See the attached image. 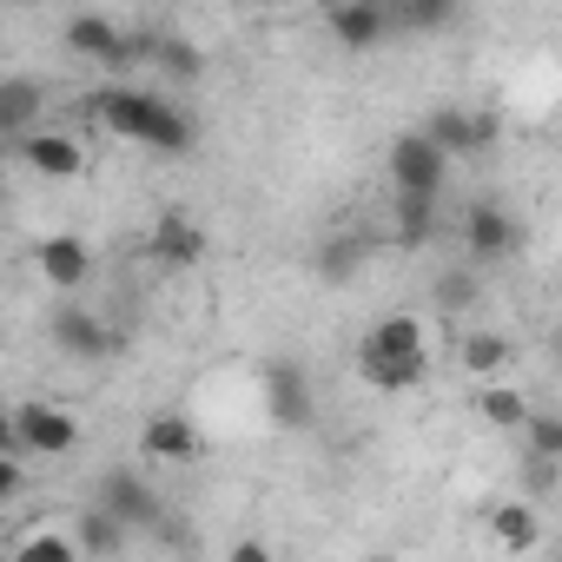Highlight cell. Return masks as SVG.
Here are the masks:
<instances>
[{"mask_svg": "<svg viewBox=\"0 0 562 562\" xmlns=\"http://www.w3.org/2000/svg\"><path fill=\"white\" fill-rule=\"evenodd\" d=\"M0 437H8V457H21V450L67 457V450L80 443V417H74V411H60V404H21Z\"/></svg>", "mask_w": 562, "mask_h": 562, "instance_id": "obj_2", "label": "cell"}, {"mask_svg": "<svg viewBox=\"0 0 562 562\" xmlns=\"http://www.w3.org/2000/svg\"><path fill=\"white\" fill-rule=\"evenodd\" d=\"M113 522H126V529H153L166 509H159V496H153V483L139 476V470H106L100 476V496H93Z\"/></svg>", "mask_w": 562, "mask_h": 562, "instance_id": "obj_8", "label": "cell"}, {"mask_svg": "<svg viewBox=\"0 0 562 562\" xmlns=\"http://www.w3.org/2000/svg\"><path fill=\"white\" fill-rule=\"evenodd\" d=\"M417 133H424L443 159H470V153L496 146L503 120H496V113H470V106H430V120H424Z\"/></svg>", "mask_w": 562, "mask_h": 562, "instance_id": "obj_3", "label": "cell"}, {"mask_svg": "<svg viewBox=\"0 0 562 562\" xmlns=\"http://www.w3.org/2000/svg\"><path fill=\"white\" fill-rule=\"evenodd\" d=\"M522 437H529V457H549V463H562V411H536Z\"/></svg>", "mask_w": 562, "mask_h": 562, "instance_id": "obj_28", "label": "cell"}, {"mask_svg": "<svg viewBox=\"0 0 562 562\" xmlns=\"http://www.w3.org/2000/svg\"><path fill=\"white\" fill-rule=\"evenodd\" d=\"M424 371H430V358H411V364H358V378L371 384V391H417L424 384Z\"/></svg>", "mask_w": 562, "mask_h": 562, "instance_id": "obj_25", "label": "cell"}, {"mask_svg": "<svg viewBox=\"0 0 562 562\" xmlns=\"http://www.w3.org/2000/svg\"><path fill=\"white\" fill-rule=\"evenodd\" d=\"M522 476H529V490H536V496H549V490L562 483V463H549V457H529V450H522Z\"/></svg>", "mask_w": 562, "mask_h": 562, "instance_id": "obj_29", "label": "cell"}, {"mask_svg": "<svg viewBox=\"0 0 562 562\" xmlns=\"http://www.w3.org/2000/svg\"><path fill=\"white\" fill-rule=\"evenodd\" d=\"M443 179H450V159H443L424 133H397V139H391V186H397V192L437 199Z\"/></svg>", "mask_w": 562, "mask_h": 562, "instance_id": "obj_4", "label": "cell"}, {"mask_svg": "<svg viewBox=\"0 0 562 562\" xmlns=\"http://www.w3.org/2000/svg\"><path fill=\"white\" fill-rule=\"evenodd\" d=\"M41 106H47V87H41V80H27V74H8V80H0V133H8L14 146L34 133Z\"/></svg>", "mask_w": 562, "mask_h": 562, "instance_id": "obj_16", "label": "cell"}, {"mask_svg": "<svg viewBox=\"0 0 562 562\" xmlns=\"http://www.w3.org/2000/svg\"><path fill=\"white\" fill-rule=\"evenodd\" d=\"M476 417H483V424H496V430H529V417H536V411H529V397H522V391H509V384H483V391H476Z\"/></svg>", "mask_w": 562, "mask_h": 562, "instance_id": "obj_17", "label": "cell"}, {"mask_svg": "<svg viewBox=\"0 0 562 562\" xmlns=\"http://www.w3.org/2000/svg\"><path fill=\"white\" fill-rule=\"evenodd\" d=\"M14 153H21V159H27V172H41V179H74V172H87V153H80V139H74V133H54V126L27 133Z\"/></svg>", "mask_w": 562, "mask_h": 562, "instance_id": "obj_13", "label": "cell"}, {"mask_svg": "<svg viewBox=\"0 0 562 562\" xmlns=\"http://www.w3.org/2000/svg\"><path fill=\"white\" fill-rule=\"evenodd\" d=\"M47 338H54V351H67V358H106V351H113L106 318L87 312V305H60V312L47 318Z\"/></svg>", "mask_w": 562, "mask_h": 562, "instance_id": "obj_12", "label": "cell"}, {"mask_svg": "<svg viewBox=\"0 0 562 562\" xmlns=\"http://www.w3.org/2000/svg\"><path fill=\"white\" fill-rule=\"evenodd\" d=\"M27 476H21V457H8V463H0V496H14Z\"/></svg>", "mask_w": 562, "mask_h": 562, "instance_id": "obj_31", "label": "cell"}, {"mask_svg": "<svg viewBox=\"0 0 562 562\" xmlns=\"http://www.w3.org/2000/svg\"><path fill=\"white\" fill-rule=\"evenodd\" d=\"M139 54H146V60H159L172 80H199V74H205L199 47H192V41H179V34H146V41H139Z\"/></svg>", "mask_w": 562, "mask_h": 562, "instance_id": "obj_18", "label": "cell"}, {"mask_svg": "<svg viewBox=\"0 0 562 562\" xmlns=\"http://www.w3.org/2000/svg\"><path fill=\"white\" fill-rule=\"evenodd\" d=\"M391 21L411 27V34H437V27L457 21V8H450V0H404V8H391Z\"/></svg>", "mask_w": 562, "mask_h": 562, "instance_id": "obj_26", "label": "cell"}, {"mask_svg": "<svg viewBox=\"0 0 562 562\" xmlns=\"http://www.w3.org/2000/svg\"><path fill=\"white\" fill-rule=\"evenodd\" d=\"M80 106H87V120H93V126H106V133L133 139V146H153L159 159H179V153H192V139H199V126H192L172 100L139 93V87H93Z\"/></svg>", "mask_w": 562, "mask_h": 562, "instance_id": "obj_1", "label": "cell"}, {"mask_svg": "<svg viewBox=\"0 0 562 562\" xmlns=\"http://www.w3.org/2000/svg\"><path fill=\"white\" fill-rule=\"evenodd\" d=\"M146 251H153V265H166V271H192V265L205 258V232L192 225V212L166 205L159 225H153V238H146Z\"/></svg>", "mask_w": 562, "mask_h": 562, "instance_id": "obj_11", "label": "cell"}, {"mask_svg": "<svg viewBox=\"0 0 562 562\" xmlns=\"http://www.w3.org/2000/svg\"><path fill=\"white\" fill-rule=\"evenodd\" d=\"M463 245H470V265H496V258L516 251V218L496 199H476L463 212Z\"/></svg>", "mask_w": 562, "mask_h": 562, "instance_id": "obj_10", "label": "cell"}, {"mask_svg": "<svg viewBox=\"0 0 562 562\" xmlns=\"http://www.w3.org/2000/svg\"><path fill=\"white\" fill-rule=\"evenodd\" d=\"M490 529H496V542H503L509 555H529V549H536V536H542V522H536V509H529V503H503V509L490 516Z\"/></svg>", "mask_w": 562, "mask_h": 562, "instance_id": "obj_19", "label": "cell"}, {"mask_svg": "<svg viewBox=\"0 0 562 562\" xmlns=\"http://www.w3.org/2000/svg\"><path fill=\"white\" fill-rule=\"evenodd\" d=\"M476 299H483V285H476V265H463V271H443V278H437V312L463 318V312H476Z\"/></svg>", "mask_w": 562, "mask_h": 562, "instance_id": "obj_22", "label": "cell"}, {"mask_svg": "<svg viewBox=\"0 0 562 562\" xmlns=\"http://www.w3.org/2000/svg\"><path fill=\"white\" fill-rule=\"evenodd\" d=\"M312 411H318L312 378H305L292 358H271V364H265V417H271L278 430H305Z\"/></svg>", "mask_w": 562, "mask_h": 562, "instance_id": "obj_5", "label": "cell"}, {"mask_svg": "<svg viewBox=\"0 0 562 562\" xmlns=\"http://www.w3.org/2000/svg\"><path fill=\"white\" fill-rule=\"evenodd\" d=\"M232 562H271V549L258 536H245V542H232Z\"/></svg>", "mask_w": 562, "mask_h": 562, "instance_id": "obj_30", "label": "cell"}, {"mask_svg": "<svg viewBox=\"0 0 562 562\" xmlns=\"http://www.w3.org/2000/svg\"><path fill=\"white\" fill-rule=\"evenodd\" d=\"M411 358H430L424 318H411V312H384L358 345V364H411Z\"/></svg>", "mask_w": 562, "mask_h": 562, "instance_id": "obj_7", "label": "cell"}, {"mask_svg": "<svg viewBox=\"0 0 562 562\" xmlns=\"http://www.w3.org/2000/svg\"><path fill=\"white\" fill-rule=\"evenodd\" d=\"M430 232H437V199L397 192V245H424Z\"/></svg>", "mask_w": 562, "mask_h": 562, "instance_id": "obj_23", "label": "cell"}, {"mask_svg": "<svg viewBox=\"0 0 562 562\" xmlns=\"http://www.w3.org/2000/svg\"><path fill=\"white\" fill-rule=\"evenodd\" d=\"M41 278H47L54 292H80L87 278H93V251H87V238L54 232V238L41 245Z\"/></svg>", "mask_w": 562, "mask_h": 562, "instance_id": "obj_14", "label": "cell"}, {"mask_svg": "<svg viewBox=\"0 0 562 562\" xmlns=\"http://www.w3.org/2000/svg\"><path fill=\"white\" fill-rule=\"evenodd\" d=\"M503 364H509V338H496V331H470V338H463V371L496 378Z\"/></svg>", "mask_w": 562, "mask_h": 562, "instance_id": "obj_24", "label": "cell"}, {"mask_svg": "<svg viewBox=\"0 0 562 562\" xmlns=\"http://www.w3.org/2000/svg\"><path fill=\"white\" fill-rule=\"evenodd\" d=\"M74 542H80L87 555H120V549H126V522H113V516L93 503V509L74 522Z\"/></svg>", "mask_w": 562, "mask_h": 562, "instance_id": "obj_21", "label": "cell"}, {"mask_svg": "<svg viewBox=\"0 0 562 562\" xmlns=\"http://www.w3.org/2000/svg\"><path fill=\"white\" fill-rule=\"evenodd\" d=\"M555 364H562V325H555Z\"/></svg>", "mask_w": 562, "mask_h": 562, "instance_id": "obj_32", "label": "cell"}, {"mask_svg": "<svg viewBox=\"0 0 562 562\" xmlns=\"http://www.w3.org/2000/svg\"><path fill=\"white\" fill-rule=\"evenodd\" d=\"M325 27H331V41L345 54H371L397 21H391V8H378V0H338V8H325Z\"/></svg>", "mask_w": 562, "mask_h": 562, "instance_id": "obj_9", "label": "cell"}, {"mask_svg": "<svg viewBox=\"0 0 562 562\" xmlns=\"http://www.w3.org/2000/svg\"><path fill=\"white\" fill-rule=\"evenodd\" d=\"M139 450H146L153 463H192V457H199V430H192V417H179V411H153L146 430H139Z\"/></svg>", "mask_w": 562, "mask_h": 562, "instance_id": "obj_15", "label": "cell"}, {"mask_svg": "<svg viewBox=\"0 0 562 562\" xmlns=\"http://www.w3.org/2000/svg\"><path fill=\"white\" fill-rule=\"evenodd\" d=\"M67 47H74L80 60H93V67H133V60H146L139 41H133L120 21H106V14H74V21H67Z\"/></svg>", "mask_w": 562, "mask_h": 562, "instance_id": "obj_6", "label": "cell"}, {"mask_svg": "<svg viewBox=\"0 0 562 562\" xmlns=\"http://www.w3.org/2000/svg\"><path fill=\"white\" fill-rule=\"evenodd\" d=\"M74 555H80V542L60 536V529H41V536H27V542L14 549V562H74Z\"/></svg>", "mask_w": 562, "mask_h": 562, "instance_id": "obj_27", "label": "cell"}, {"mask_svg": "<svg viewBox=\"0 0 562 562\" xmlns=\"http://www.w3.org/2000/svg\"><path fill=\"white\" fill-rule=\"evenodd\" d=\"M371 258V238L364 232H345V238H331V245H318V278H331V285H345V278L358 271Z\"/></svg>", "mask_w": 562, "mask_h": 562, "instance_id": "obj_20", "label": "cell"}]
</instances>
